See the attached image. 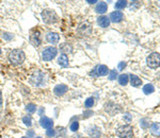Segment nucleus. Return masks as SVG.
<instances>
[{"label":"nucleus","mask_w":160,"mask_h":138,"mask_svg":"<svg viewBox=\"0 0 160 138\" xmlns=\"http://www.w3.org/2000/svg\"><path fill=\"white\" fill-rule=\"evenodd\" d=\"M150 134L154 136H160V122H155L150 125Z\"/></svg>","instance_id":"nucleus-20"},{"label":"nucleus","mask_w":160,"mask_h":138,"mask_svg":"<svg viewBox=\"0 0 160 138\" xmlns=\"http://www.w3.org/2000/svg\"><path fill=\"white\" fill-rule=\"evenodd\" d=\"M30 82H31L32 85L37 86V87L44 85V83H45V73H43L42 71H39V70L35 71L31 77Z\"/></svg>","instance_id":"nucleus-6"},{"label":"nucleus","mask_w":160,"mask_h":138,"mask_svg":"<svg viewBox=\"0 0 160 138\" xmlns=\"http://www.w3.org/2000/svg\"><path fill=\"white\" fill-rule=\"evenodd\" d=\"M26 112L28 114H34L36 112V105L34 103H29L26 105Z\"/></svg>","instance_id":"nucleus-24"},{"label":"nucleus","mask_w":160,"mask_h":138,"mask_svg":"<svg viewBox=\"0 0 160 138\" xmlns=\"http://www.w3.org/2000/svg\"><path fill=\"white\" fill-rule=\"evenodd\" d=\"M109 19H111L112 23H120L122 20L124 19V14L120 12V11H115V12H112L110 14V18Z\"/></svg>","instance_id":"nucleus-14"},{"label":"nucleus","mask_w":160,"mask_h":138,"mask_svg":"<svg viewBox=\"0 0 160 138\" xmlns=\"http://www.w3.org/2000/svg\"><path fill=\"white\" fill-rule=\"evenodd\" d=\"M107 10H108V5H107L106 2H103V1L98 2V3L96 4V7H95V11H96V13L98 14H105L107 12Z\"/></svg>","instance_id":"nucleus-17"},{"label":"nucleus","mask_w":160,"mask_h":138,"mask_svg":"<svg viewBox=\"0 0 160 138\" xmlns=\"http://www.w3.org/2000/svg\"><path fill=\"white\" fill-rule=\"evenodd\" d=\"M27 137L28 138H34V131L33 130H29L27 133Z\"/></svg>","instance_id":"nucleus-33"},{"label":"nucleus","mask_w":160,"mask_h":138,"mask_svg":"<svg viewBox=\"0 0 160 138\" xmlns=\"http://www.w3.org/2000/svg\"><path fill=\"white\" fill-rule=\"evenodd\" d=\"M115 79H118V72H116V70L109 71V80H110V81H113V80Z\"/></svg>","instance_id":"nucleus-31"},{"label":"nucleus","mask_w":160,"mask_h":138,"mask_svg":"<svg viewBox=\"0 0 160 138\" xmlns=\"http://www.w3.org/2000/svg\"><path fill=\"white\" fill-rule=\"evenodd\" d=\"M146 64L150 68H158L160 66V54L158 52H153L150 53V55L147 56L146 59Z\"/></svg>","instance_id":"nucleus-5"},{"label":"nucleus","mask_w":160,"mask_h":138,"mask_svg":"<svg viewBox=\"0 0 160 138\" xmlns=\"http://www.w3.org/2000/svg\"><path fill=\"white\" fill-rule=\"evenodd\" d=\"M46 40L51 45L58 44L60 40V35L56 32H48L46 34Z\"/></svg>","instance_id":"nucleus-11"},{"label":"nucleus","mask_w":160,"mask_h":138,"mask_svg":"<svg viewBox=\"0 0 160 138\" xmlns=\"http://www.w3.org/2000/svg\"><path fill=\"white\" fill-rule=\"evenodd\" d=\"M73 138H83L82 136H80V135H77V136H74Z\"/></svg>","instance_id":"nucleus-38"},{"label":"nucleus","mask_w":160,"mask_h":138,"mask_svg":"<svg viewBox=\"0 0 160 138\" xmlns=\"http://www.w3.org/2000/svg\"><path fill=\"white\" fill-rule=\"evenodd\" d=\"M154 92H155V87H154V85H152V84H146V85L143 87V92L145 95H150V94H153Z\"/></svg>","instance_id":"nucleus-23"},{"label":"nucleus","mask_w":160,"mask_h":138,"mask_svg":"<svg viewBox=\"0 0 160 138\" xmlns=\"http://www.w3.org/2000/svg\"><path fill=\"white\" fill-rule=\"evenodd\" d=\"M69 128H71V131L72 132H77L79 128V122L78 121H73L72 123H71V125H69Z\"/></svg>","instance_id":"nucleus-29"},{"label":"nucleus","mask_w":160,"mask_h":138,"mask_svg":"<svg viewBox=\"0 0 160 138\" xmlns=\"http://www.w3.org/2000/svg\"><path fill=\"white\" fill-rule=\"evenodd\" d=\"M30 43L32 44L34 47H39L42 45V34L39 31L35 30L31 33L30 35Z\"/></svg>","instance_id":"nucleus-8"},{"label":"nucleus","mask_w":160,"mask_h":138,"mask_svg":"<svg viewBox=\"0 0 160 138\" xmlns=\"http://www.w3.org/2000/svg\"><path fill=\"white\" fill-rule=\"evenodd\" d=\"M67 90H69V87H67L65 84H58V85L53 88L55 95L58 96V97H61V96L65 95Z\"/></svg>","instance_id":"nucleus-12"},{"label":"nucleus","mask_w":160,"mask_h":138,"mask_svg":"<svg viewBox=\"0 0 160 138\" xmlns=\"http://www.w3.org/2000/svg\"><path fill=\"white\" fill-rule=\"evenodd\" d=\"M2 36H3V38L6 40H12V37H13V35H12V34H9V33H7V32H4L3 34H2Z\"/></svg>","instance_id":"nucleus-32"},{"label":"nucleus","mask_w":160,"mask_h":138,"mask_svg":"<svg viewBox=\"0 0 160 138\" xmlns=\"http://www.w3.org/2000/svg\"><path fill=\"white\" fill-rule=\"evenodd\" d=\"M60 51L63 54H67V53H72L73 52V46L71 44L64 43L62 45H60Z\"/></svg>","instance_id":"nucleus-19"},{"label":"nucleus","mask_w":160,"mask_h":138,"mask_svg":"<svg viewBox=\"0 0 160 138\" xmlns=\"http://www.w3.org/2000/svg\"><path fill=\"white\" fill-rule=\"evenodd\" d=\"M109 73V69L106 65H98L96 66L91 71L90 76L91 77H104Z\"/></svg>","instance_id":"nucleus-7"},{"label":"nucleus","mask_w":160,"mask_h":138,"mask_svg":"<svg viewBox=\"0 0 160 138\" xmlns=\"http://www.w3.org/2000/svg\"><path fill=\"white\" fill-rule=\"evenodd\" d=\"M127 1L126 0H122V1H118L116 3H115V8H116V10H123L125 8L127 7Z\"/></svg>","instance_id":"nucleus-26"},{"label":"nucleus","mask_w":160,"mask_h":138,"mask_svg":"<svg viewBox=\"0 0 160 138\" xmlns=\"http://www.w3.org/2000/svg\"><path fill=\"white\" fill-rule=\"evenodd\" d=\"M39 124L41 126L44 128H51L53 126V120L48 117H42V118L39 119Z\"/></svg>","instance_id":"nucleus-13"},{"label":"nucleus","mask_w":160,"mask_h":138,"mask_svg":"<svg viewBox=\"0 0 160 138\" xmlns=\"http://www.w3.org/2000/svg\"><path fill=\"white\" fill-rule=\"evenodd\" d=\"M94 105V99L92 98V97H90V98H88L87 100L85 101V106L87 107V109H91L92 106Z\"/></svg>","instance_id":"nucleus-28"},{"label":"nucleus","mask_w":160,"mask_h":138,"mask_svg":"<svg viewBox=\"0 0 160 138\" xmlns=\"http://www.w3.org/2000/svg\"><path fill=\"white\" fill-rule=\"evenodd\" d=\"M21 138H28V137H27V136H25V137H21Z\"/></svg>","instance_id":"nucleus-40"},{"label":"nucleus","mask_w":160,"mask_h":138,"mask_svg":"<svg viewBox=\"0 0 160 138\" xmlns=\"http://www.w3.org/2000/svg\"><path fill=\"white\" fill-rule=\"evenodd\" d=\"M118 83H120V85H122V86L127 85L128 81H129V76L126 74V73H123V74H121V76L118 78Z\"/></svg>","instance_id":"nucleus-22"},{"label":"nucleus","mask_w":160,"mask_h":138,"mask_svg":"<svg viewBox=\"0 0 160 138\" xmlns=\"http://www.w3.org/2000/svg\"><path fill=\"white\" fill-rule=\"evenodd\" d=\"M57 54H58V49H57L56 47H47V48H45V49L43 50L42 59L45 62H49V61L55 59L57 56Z\"/></svg>","instance_id":"nucleus-4"},{"label":"nucleus","mask_w":160,"mask_h":138,"mask_svg":"<svg viewBox=\"0 0 160 138\" xmlns=\"http://www.w3.org/2000/svg\"><path fill=\"white\" fill-rule=\"evenodd\" d=\"M129 82H130V84L134 86V87H138V86H140L141 84H142L141 79L139 77L136 76V74H130V76H129Z\"/></svg>","instance_id":"nucleus-18"},{"label":"nucleus","mask_w":160,"mask_h":138,"mask_svg":"<svg viewBox=\"0 0 160 138\" xmlns=\"http://www.w3.org/2000/svg\"><path fill=\"white\" fill-rule=\"evenodd\" d=\"M26 59V54L23 50L20 49H14L12 50L9 54V61H10L13 65H21L25 62Z\"/></svg>","instance_id":"nucleus-1"},{"label":"nucleus","mask_w":160,"mask_h":138,"mask_svg":"<svg viewBox=\"0 0 160 138\" xmlns=\"http://www.w3.org/2000/svg\"><path fill=\"white\" fill-rule=\"evenodd\" d=\"M56 132L58 134V136L56 138H66V131L64 128H58L56 130Z\"/></svg>","instance_id":"nucleus-25"},{"label":"nucleus","mask_w":160,"mask_h":138,"mask_svg":"<svg viewBox=\"0 0 160 138\" xmlns=\"http://www.w3.org/2000/svg\"><path fill=\"white\" fill-rule=\"evenodd\" d=\"M23 122L26 126H31L32 125V118L30 115H26L23 117Z\"/></svg>","instance_id":"nucleus-27"},{"label":"nucleus","mask_w":160,"mask_h":138,"mask_svg":"<svg viewBox=\"0 0 160 138\" xmlns=\"http://www.w3.org/2000/svg\"><path fill=\"white\" fill-rule=\"evenodd\" d=\"M105 109H106L110 115H115L116 113H118L121 111V106H118V104H114V103H112V102H108V103H106Z\"/></svg>","instance_id":"nucleus-10"},{"label":"nucleus","mask_w":160,"mask_h":138,"mask_svg":"<svg viewBox=\"0 0 160 138\" xmlns=\"http://www.w3.org/2000/svg\"><path fill=\"white\" fill-rule=\"evenodd\" d=\"M97 23L101 28H108L110 26V19H109V17L103 15V16H99L97 18Z\"/></svg>","instance_id":"nucleus-16"},{"label":"nucleus","mask_w":160,"mask_h":138,"mask_svg":"<svg viewBox=\"0 0 160 138\" xmlns=\"http://www.w3.org/2000/svg\"><path fill=\"white\" fill-rule=\"evenodd\" d=\"M1 52H2V51H1V48H0V54H1Z\"/></svg>","instance_id":"nucleus-39"},{"label":"nucleus","mask_w":160,"mask_h":138,"mask_svg":"<svg viewBox=\"0 0 160 138\" xmlns=\"http://www.w3.org/2000/svg\"><path fill=\"white\" fill-rule=\"evenodd\" d=\"M116 135L120 138H132L134 136V128L130 125H121L116 130Z\"/></svg>","instance_id":"nucleus-3"},{"label":"nucleus","mask_w":160,"mask_h":138,"mask_svg":"<svg viewBox=\"0 0 160 138\" xmlns=\"http://www.w3.org/2000/svg\"><path fill=\"white\" fill-rule=\"evenodd\" d=\"M42 16L43 21L47 25H51V23H55L59 20V17L57 15V13L53 10H50V9H46L42 12L41 14Z\"/></svg>","instance_id":"nucleus-2"},{"label":"nucleus","mask_w":160,"mask_h":138,"mask_svg":"<svg viewBox=\"0 0 160 138\" xmlns=\"http://www.w3.org/2000/svg\"><path fill=\"white\" fill-rule=\"evenodd\" d=\"M58 64L60 66H62V67H67L69 64V57L66 54H61V55L58 57Z\"/></svg>","instance_id":"nucleus-21"},{"label":"nucleus","mask_w":160,"mask_h":138,"mask_svg":"<svg viewBox=\"0 0 160 138\" xmlns=\"http://www.w3.org/2000/svg\"><path fill=\"white\" fill-rule=\"evenodd\" d=\"M36 138H42V137H36Z\"/></svg>","instance_id":"nucleus-41"},{"label":"nucleus","mask_w":160,"mask_h":138,"mask_svg":"<svg viewBox=\"0 0 160 138\" xmlns=\"http://www.w3.org/2000/svg\"><path fill=\"white\" fill-rule=\"evenodd\" d=\"M87 2H88V3H90V4H93V3H96L97 1H96V0H94V1H92V0H88Z\"/></svg>","instance_id":"nucleus-36"},{"label":"nucleus","mask_w":160,"mask_h":138,"mask_svg":"<svg viewBox=\"0 0 160 138\" xmlns=\"http://www.w3.org/2000/svg\"><path fill=\"white\" fill-rule=\"evenodd\" d=\"M125 67H126V63L125 62H121L120 64H118V69H120V71H122Z\"/></svg>","instance_id":"nucleus-34"},{"label":"nucleus","mask_w":160,"mask_h":138,"mask_svg":"<svg viewBox=\"0 0 160 138\" xmlns=\"http://www.w3.org/2000/svg\"><path fill=\"white\" fill-rule=\"evenodd\" d=\"M78 33L79 34H81L83 36H87L89 34H91L92 33V25L88 21H85L83 23L82 25H80L78 28Z\"/></svg>","instance_id":"nucleus-9"},{"label":"nucleus","mask_w":160,"mask_h":138,"mask_svg":"<svg viewBox=\"0 0 160 138\" xmlns=\"http://www.w3.org/2000/svg\"><path fill=\"white\" fill-rule=\"evenodd\" d=\"M141 125H142V128H146L147 126H148V123H147L144 119H142V120H141Z\"/></svg>","instance_id":"nucleus-35"},{"label":"nucleus","mask_w":160,"mask_h":138,"mask_svg":"<svg viewBox=\"0 0 160 138\" xmlns=\"http://www.w3.org/2000/svg\"><path fill=\"white\" fill-rule=\"evenodd\" d=\"M88 134L91 138H100L101 132L97 126H90L88 128Z\"/></svg>","instance_id":"nucleus-15"},{"label":"nucleus","mask_w":160,"mask_h":138,"mask_svg":"<svg viewBox=\"0 0 160 138\" xmlns=\"http://www.w3.org/2000/svg\"><path fill=\"white\" fill-rule=\"evenodd\" d=\"M2 105V94L0 92V106Z\"/></svg>","instance_id":"nucleus-37"},{"label":"nucleus","mask_w":160,"mask_h":138,"mask_svg":"<svg viewBox=\"0 0 160 138\" xmlns=\"http://www.w3.org/2000/svg\"><path fill=\"white\" fill-rule=\"evenodd\" d=\"M46 135H47V137L49 138H51V137H56V135H57V132L55 128H48L47 130V132H46Z\"/></svg>","instance_id":"nucleus-30"}]
</instances>
